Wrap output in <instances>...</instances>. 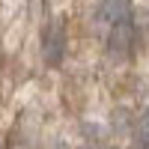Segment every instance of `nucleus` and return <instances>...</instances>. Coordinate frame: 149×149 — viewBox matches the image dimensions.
<instances>
[{
  "label": "nucleus",
  "instance_id": "obj_1",
  "mask_svg": "<svg viewBox=\"0 0 149 149\" xmlns=\"http://www.w3.org/2000/svg\"><path fill=\"white\" fill-rule=\"evenodd\" d=\"M42 57L48 66H60L66 57V24L51 21L42 33Z\"/></svg>",
  "mask_w": 149,
  "mask_h": 149
},
{
  "label": "nucleus",
  "instance_id": "obj_3",
  "mask_svg": "<svg viewBox=\"0 0 149 149\" xmlns=\"http://www.w3.org/2000/svg\"><path fill=\"white\" fill-rule=\"evenodd\" d=\"M131 0H102L98 3V18L104 24H119V21H134Z\"/></svg>",
  "mask_w": 149,
  "mask_h": 149
},
{
  "label": "nucleus",
  "instance_id": "obj_2",
  "mask_svg": "<svg viewBox=\"0 0 149 149\" xmlns=\"http://www.w3.org/2000/svg\"><path fill=\"white\" fill-rule=\"evenodd\" d=\"M131 45H134V21L110 24V33H107V54L116 57V60H125V57L131 54Z\"/></svg>",
  "mask_w": 149,
  "mask_h": 149
},
{
  "label": "nucleus",
  "instance_id": "obj_4",
  "mask_svg": "<svg viewBox=\"0 0 149 149\" xmlns=\"http://www.w3.org/2000/svg\"><path fill=\"white\" fill-rule=\"evenodd\" d=\"M134 137H137V149H149V107L137 116V131H134Z\"/></svg>",
  "mask_w": 149,
  "mask_h": 149
}]
</instances>
